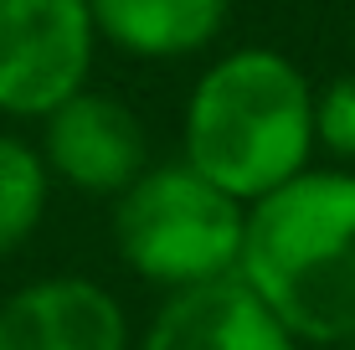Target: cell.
Instances as JSON below:
<instances>
[{"mask_svg": "<svg viewBox=\"0 0 355 350\" xmlns=\"http://www.w3.org/2000/svg\"><path fill=\"white\" fill-rule=\"evenodd\" d=\"M42 124V150L46 175L62 180V186L83 191V196H103L114 201L124 186H134L144 170H150V129L134 114L124 98L114 93L83 88L72 93L67 103H57Z\"/></svg>", "mask_w": 355, "mask_h": 350, "instance_id": "obj_5", "label": "cell"}, {"mask_svg": "<svg viewBox=\"0 0 355 350\" xmlns=\"http://www.w3.org/2000/svg\"><path fill=\"white\" fill-rule=\"evenodd\" d=\"M350 350H355V340H350Z\"/></svg>", "mask_w": 355, "mask_h": 350, "instance_id": "obj_11", "label": "cell"}, {"mask_svg": "<svg viewBox=\"0 0 355 350\" xmlns=\"http://www.w3.org/2000/svg\"><path fill=\"white\" fill-rule=\"evenodd\" d=\"M242 227L248 207L180 155L150 160V170L114 196L108 216L119 263L160 294L232 279L242 258Z\"/></svg>", "mask_w": 355, "mask_h": 350, "instance_id": "obj_3", "label": "cell"}, {"mask_svg": "<svg viewBox=\"0 0 355 350\" xmlns=\"http://www.w3.org/2000/svg\"><path fill=\"white\" fill-rule=\"evenodd\" d=\"M98 26L88 0H0V114L46 119L88 88Z\"/></svg>", "mask_w": 355, "mask_h": 350, "instance_id": "obj_4", "label": "cell"}, {"mask_svg": "<svg viewBox=\"0 0 355 350\" xmlns=\"http://www.w3.org/2000/svg\"><path fill=\"white\" fill-rule=\"evenodd\" d=\"M98 46L129 62H186L227 36L232 0H88Z\"/></svg>", "mask_w": 355, "mask_h": 350, "instance_id": "obj_8", "label": "cell"}, {"mask_svg": "<svg viewBox=\"0 0 355 350\" xmlns=\"http://www.w3.org/2000/svg\"><path fill=\"white\" fill-rule=\"evenodd\" d=\"M314 150L329 165H355V72L314 88Z\"/></svg>", "mask_w": 355, "mask_h": 350, "instance_id": "obj_10", "label": "cell"}, {"mask_svg": "<svg viewBox=\"0 0 355 350\" xmlns=\"http://www.w3.org/2000/svg\"><path fill=\"white\" fill-rule=\"evenodd\" d=\"M0 350H134V330L98 279L52 273L0 304Z\"/></svg>", "mask_w": 355, "mask_h": 350, "instance_id": "obj_6", "label": "cell"}, {"mask_svg": "<svg viewBox=\"0 0 355 350\" xmlns=\"http://www.w3.org/2000/svg\"><path fill=\"white\" fill-rule=\"evenodd\" d=\"M180 160L242 207L320 160L314 82L278 46H232L196 78L180 114Z\"/></svg>", "mask_w": 355, "mask_h": 350, "instance_id": "obj_2", "label": "cell"}, {"mask_svg": "<svg viewBox=\"0 0 355 350\" xmlns=\"http://www.w3.org/2000/svg\"><path fill=\"white\" fill-rule=\"evenodd\" d=\"M237 279L299 345L355 340V170L320 165L248 207Z\"/></svg>", "mask_w": 355, "mask_h": 350, "instance_id": "obj_1", "label": "cell"}, {"mask_svg": "<svg viewBox=\"0 0 355 350\" xmlns=\"http://www.w3.org/2000/svg\"><path fill=\"white\" fill-rule=\"evenodd\" d=\"M134 350H304V345L232 273L216 283L165 294L144 335H134Z\"/></svg>", "mask_w": 355, "mask_h": 350, "instance_id": "obj_7", "label": "cell"}, {"mask_svg": "<svg viewBox=\"0 0 355 350\" xmlns=\"http://www.w3.org/2000/svg\"><path fill=\"white\" fill-rule=\"evenodd\" d=\"M46 196H52V175L42 150L21 134H0V258L21 252L36 237Z\"/></svg>", "mask_w": 355, "mask_h": 350, "instance_id": "obj_9", "label": "cell"}]
</instances>
